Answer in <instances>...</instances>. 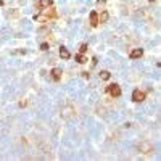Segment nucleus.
Wrapping results in <instances>:
<instances>
[{"instance_id":"7ed1b4c3","label":"nucleus","mask_w":161,"mask_h":161,"mask_svg":"<svg viewBox=\"0 0 161 161\" xmlns=\"http://www.w3.org/2000/svg\"><path fill=\"white\" fill-rule=\"evenodd\" d=\"M132 100L134 101H143L145 100V92H142V90H134L132 92Z\"/></svg>"},{"instance_id":"20e7f679","label":"nucleus","mask_w":161,"mask_h":161,"mask_svg":"<svg viewBox=\"0 0 161 161\" xmlns=\"http://www.w3.org/2000/svg\"><path fill=\"white\" fill-rule=\"evenodd\" d=\"M36 7L39 8V10H42V8H47V7H52V0H37V2H36Z\"/></svg>"},{"instance_id":"ddd939ff","label":"nucleus","mask_w":161,"mask_h":161,"mask_svg":"<svg viewBox=\"0 0 161 161\" xmlns=\"http://www.w3.org/2000/svg\"><path fill=\"white\" fill-rule=\"evenodd\" d=\"M87 44H80V47H79V52L80 53H85V52H87Z\"/></svg>"},{"instance_id":"1a4fd4ad","label":"nucleus","mask_w":161,"mask_h":161,"mask_svg":"<svg viewBox=\"0 0 161 161\" xmlns=\"http://www.w3.org/2000/svg\"><path fill=\"white\" fill-rule=\"evenodd\" d=\"M108 18H110L108 12H106V10H101L100 16H98V23H106V21H108Z\"/></svg>"},{"instance_id":"423d86ee","label":"nucleus","mask_w":161,"mask_h":161,"mask_svg":"<svg viewBox=\"0 0 161 161\" xmlns=\"http://www.w3.org/2000/svg\"><path fill=\"white\" fill-rule=\"evenodd\" d=\"M142 55H143V50H142V48H132L131 53H129L131 58H140Z\"/></svg>"},{"instance_id":"6e6552de","label":"nucleus","mask_w":161,"mask_h":161,"mask_svg":"<svg viewBox=\"0 0 161 161\" xmlns=\"http://www.w3.org/2000/svg\"><path fill=\"white\" fill-rule=\"evenodd\" d=\"M90 24H92L93 28H95V26H98V13H97V12L90 13Z\"/></svg>"},{"instance_id":"f03ea898","label":"nucleus","mask_w":161,"mask_h":161,"mask_svg":"<svg viewBox=\"0 0 161 161\" xmlns=\"http://www.w3.org/2000/svg\"><path fill=\"white\" fill-rule=\"evenodd\" d=\"M106 90H108V93L111 97H114V98H118V97H121V87L118 84H111L106 87Z\"/></svg>"},{"instance_id":"4468645a","label":"nucleus","mask_w":161,"mask_h":161,"mask_svg":"<svg viewBox=\"0 0 161 161\" xmlns=\"http://www.w3.org/2000/svg\"><path fill=\"white\" fill-rule=\"evenodd\" d=\"M48 48H50V47H48V44H45V42L40 45V50H48Z\"/></svg>"},{"instance_id":"f257e3e1","label":"nucleus","mask_w":161,"mask_h":161,"mask_svg":"<svg viewBox=\"0 0 161 161\" xmlns=\"http://www.w3.org/2000/svg\"><path fill=\"white\" fill-rule=\"evenodd\" d=\"M40 15H36L34 20L36 21H47V20H52V18H56V12L53 7H47V8H42L40 10Z\"/></svg>"},{"instance_id":"f8f14e48","label":"nucleus","mask_w":161,"mask_h":161,"mask_svg":"<svg viewBox=\"0 0 161 161\" xmlns=\"http://www.w3.org/2000/svg\"><path fill=\"white\" fill-rule=\"evenodd\" d=\"M100 77H101L103 80H108V79H110V72H108V71H101V72H100Z\"/></svg>"},{"instance_id":"9b49d317","label":"nucleus","mask_w":161,"mask_h":161,"mask_svg":"<svg viewBox=\"0 0 161 161\" xmlns=\"http://www.w3.org/2000/svg\"><path fill=\"white\" fill-rule=\"evenodd\" d=\"M76 61L82 64V63H85V61H87V58L84 56V53H79V55H76Z\"/></svg>"},{"instance_id":"39448f33","label":"nucleus","mask_w":161,"mask_h":161,"mask_svg":"<svg viewBox=\"0 0 161 161\" xmlns=\"http://www.w3.org/2000/svg\"><path fill=\"white\" fill-rule=\"evenodd\" d=\"M139 150H140L142 153H152L153 152V147L150 143H147V142H143V143L139 145Z\"/></svg>"},{"instance_id":"dca6fc26","label":"nucleus","mask_w":161,"mask_h":161,"mask_svg":"<svg viewBox=\"0 0 161 161\" xmlns=\"http://www.w3.org/2000/svg\"><path fill=\"white\" fill-rule=\"evenodd\" d=\"M150 2H153V0H150Z\"/></svg>"},{"instance_id":"2eb2a0df","label":"nucleus","mask_w":161,"mask_h":161,"mask_svg":"<svg viewBox=\"0 0 161 161\" xmlns=\"http://www.w3.org/2000/svg\"><path fill=\"white\" fill-rule=\"evenodd\" d=\"M20 106H21V108H24V106H26V101H24V100L20 101Z\"/></svg>"},{"instance_id":"9d476101","label":"nucleus","mask_w":161,"mask_h":161,"mask_svg":"<svg viewBox=\"0 0 161 161\" xmlns=\"http://www.w3.org/2000/svg\"><path fill=\"white\" fill-rule=\"evenodd\" d=\"M60 56L63 58V60H68L69 56H71V55H69V52H68V48L61 47V48H60Z\"/></svg>"},{"instance_id":"0eeeda50","label":"nucleus","mask_w":161,"mask_h":161,"mask_svg":"<svg viewBox=\"0 0 161 161\" xmlns=\"http://www.w3.org/2000/svg\"><path fill=\"white\" fill-rule=\"evenodd\" d=\"M61 74H63V71H61L60 68H53L52 69V79L53 80H60L61 79Z\"/></svg>"}]
</instances>
